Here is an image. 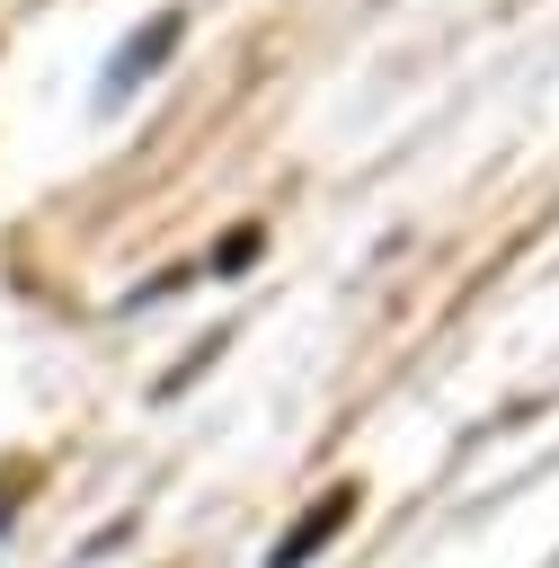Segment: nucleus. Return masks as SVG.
<instances>
[{
    "instance_id": "obj_2",
    "label": "nucleus",
    "mask_w": 559,
    "mask_h": 568,
    "mask_svg": "<svg viewBox=\"0 0 559 568\" xmlns=\"http://www.w3.org/2000/svg\"><path fill=\"white\" fill-rule=\"evenodd\" d=\"M177 36H186V18H177V9H169V18H151V27H142V36L124 44V53H115V71H106V89H98V98L115 106V98H124L133 80H151V71H160V53H169Z\"/></svg>"
},
{
    "instance_id": "obj_1",
    "label": "nucleus",
    "mask_w": 559,
    "mask_h": 568,
    "mask_svg": "<svg viewBox=\"0 0 559 568\" xmlns=\"http://www.w3.org/2000/svg\"><path fill=\"white\" fill-rule=\"evenodd\" d=\"M346 524H355V479H337L319 506H302V515L284 524V541L266 550V568H311V559H319V550H328Z\"/></svg>"
}]
</instances>
